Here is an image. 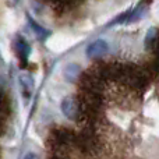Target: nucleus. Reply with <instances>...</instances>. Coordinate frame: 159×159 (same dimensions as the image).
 <instances>
[{"mask_svg": "<svg viewBox=\"0 0 159 159\" xmlns=\"http://www.w3.org/2000/svg\"><path fill=\"white\" fill-rule=\"evenodd\" d=\"M75 147L84 154H95L99 148V140L95 131L89 127L82 129V131L75 137Z\"/></svg>", "mask_w": 159, "mask_h": 159, "instance_id": "obj_1", "label": "nucleus"}, {"mask_svg": "<svg viewBox=\"0 0 159 159\" xmlns=\"http://www.w3.org/2000/svg\"><path fill=\"white\" fill-rule=\"evenodd\" d=\"M105 88V81L101 80L98 75H95L92 71H85L80 77V89L88 91V92H95L102 95V91Z\"/></svg>", "mask_w": 159, "mask_h": 159, "instance_id": "obj_2", "label": "nucleus"}, {"mask_svg": "<svg viewBox=\"0 0 159 159\" xmlns=\"http://www.w3.org/2000/svg\"><path fill=\"white\" fill-rule=\"evenodd\" d=\"M61 110L69 119L77 120L81 116V105L77 96H67L63 102H61Z\"/></svg>", "mask_w": 159, "mask_h": 159, "instance_id": "obj_3", "label": "nucleus"}, {"mask_svg": "<svg viewBox=\"0 0 159 159\" xmlns=\"http://www.w3.org/2000/svg\"><path fill=\"white\" fill-rule=\"evenodd\" d=\"M107 49H109V46H107L106 42H105L103 39H98V41L92 42V43L88 46L87 55H88V57H91V59H99L103 55H106Z\"/></svg>", "mask_w": 159, "mask_h": 159, "instance_id": "obj_4", "label": "nucleus"}, {"mask_svg": "<svg viewBox=\"0 0 159 159\" xmlns=\"http://www.w3.org/2000/svg\"><path fill=\"white\" fill-rule=\"evenodd\" d=\"M16 48H17V56H18L20 61H21L20 66L24 69V67H27V57L31 52V48H30V45L27 43V41H25L24 38H21V36L17 38Z\"/></svg>", "mask_w": 159, "mask_h": 159, "instance_id": "obj_5", "label": "nucleus"}, {"mask_svg": "<svg viewBox=\"0 0 159 159\" xmlns=\"http://www.w3.org/2000/svg\"><path fill=\"white\" fill-rule=\"evenodd\" d=\"M64 75L69 81L74 82L78 77H81V71H80V67L77 64H70V66L66 67V71H64Z\"/></svg>", "mask_w": 159, "mask_h": 159, "instance_id": "obj_6", "label": "nucleus"}, {"mask_svg": "<svg viewBox=\"0 0 159 159\" xmlns=\"http://www.w3.org/2000/svg\"><path fill=\"white\" fill-rule=\"evenodd\" d=\"M28 22H30L31 25H32V28H34V31H35L36 34H38L39 36H41V38H46L48 35H49V32H48L46 30H45V28H42V27H39L38 24H36L35 21H34L32 18H31V17H28Z\"/></svg>", "mask_w": 159, "mask_h": 159, "instance_id": "obj_7", "label": "nucleus"}, {"mask_svg": "<svg viewBox=\"0 0 159 159\" xmlns=\"http://www.w3.org/2000/svg\"><path fill=\"white\" fill-rule=\"evenodd\" d=\"M21 82H22V85H24L27 89H32V85H34V80L32 77H30V75H22L21 77Z\"/></svg>", "mask_w": 159, "mask_h": 159, "instance_id": "obj_8", "label": "nucleus"}, {"mask_svg": "<svg viewBox=\"0 0 159 159\" xmlns=\"http://www.w3.org/2000/svg\"><path fill=\"white\" fill-rule=\"evenodd\" d=\"M24 159H39V158L36 157L35 154H32V152H31V154H27V155H25Z\"/></svg>", "mask_w": 159, "mask_h": 159, "instance_id": "obj_9", "label": "nucleus"}, {"mask_svg": "<svg viewBox=\"0 0 159 159\" xmlns=\"http://www.w3.org/2000/svg\"><path fill=\"white\" fill-rule=\"evenodd\" d=\"M152 2H154V0H141L140 4H143V6H148V4H151Z\"/></svg>", "mask_w": 159, "mask_h": 159, "instance_id": "obj_10", "label": "nucleus"}]
</instances>
